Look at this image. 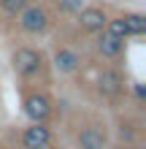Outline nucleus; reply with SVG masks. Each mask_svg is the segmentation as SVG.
Masks as SVG:
<instances>
[{
  "mask_svg": "<svg viewBox=\"0 0 146 149\" xmlns=\"http://www.w3.org/2000/svg\"><path fill=\"white\" fill-rule=\"evenodd\" d=\"M11 65L19 79H24V81H33V79H38L41 73H44V57H41V52L30 49V46H22L14 52L11 57Z\"/></svg>",
  "mask_w": 146,
  "mask_h": 149,
  "instance_id": "obj_1",
  "label": "nucleus"
},
{
  "mask_svg": "<svg viewBox=\"0 0 146 149\" xmlns=\"http://www.w3.org/2000/svg\"><path fill=\"white\" fill-rule=\"evenodd\" d=\"M22 106H24V117H27L30 122H46L51 117V111H54L51 109V98L46 92H38V90L24 95Z\"/></svg>",
  "mask_w": 146,
  "mask_h": 149,
  "instance_id": "obj_2",
  "label": "nucleus"
},
{
  "mask_svg": "<svg viewBox=\"0 0 146 149\" xmlns=\"http://www.w3.org/2000/svg\"><path fill=\"white\" fill-rule=\"evenodd\" d=\"M19 27L24 33H44L49 27V11L44 6H24L19 11Z\"/></svg>",
  "mask_w": 146,
  "mask_h": 149,
  "instance_id": "obj_3",
  "label": "nucleus"
},
{
  "mask_svg": "<svg viewBox=\"0 0 146 149\" xmlns=\"http://www.w3.org/2000/svg\"><path fill=\"white\" fill-rule=\"evenodd\" d=\"M51 144V130L46 122H33L22 130V146L24 149H49Z\"/></svg>",
  "mask_w": 146,
  "mask_h": 149,
  "instance_id": "obj_4",
  "label": "nucleus"
},
{
  "mask_svg": "<svg viewBox=\"0 0 146 149\" xmlns=\"http://www.w3.org/2000/svg\"><path fill=\"white\" fill-rule=\"evenodd\" d=\"M76 144L79 149H106L108 146V136H106V127L98 125V122H89L79 130L76 136Z\"/></svg>",
  "mask_w": 146,
  "mask_h": 149,
  "instance_id": "obj_5",
  "label": "nucleus"
},
{
  "mask_svg": "<svg viewBox=\"0 0 146 149\" xmlns=\"http://www.w3.org/2000/svg\"><path fill=\"white\" fill-rule=\"evenodd\" d=\"M122 90H125V79L116 68H103L98 73V92L103 98H116V95H122Z\"/></svg>",
  "mask_w": 146,
  "mask_h": 149,
  "instance_id": "obj_6",
  "label": "nucleus"
},
{
  "mask_svg": "<svg viewBox=\"0 0 146 149\" xmlns=\"http://www.w3.org/2000/svg\"><path fill=\"white\" fill-rule=\"evenodd\" d=\"M79 22H81L84 30L100 33L103 27H106L108 16H106V11H103V8H81V11H79Z\"/></svg>",
  "mask_w": 146,
  "mask_h": 149,
  "instance_id": "obj_7",
  "label": "nucleus"
},
{
  "mask_svg": "<svg viewBox=\"0 0 146 149\" xmlns=\"http://www.w3.org/2000/svg\"><path fill=\"white\" fill-rule=\"evenodd\" d=\"M122 49H125V38H116V36H111L108 30H103V36L98 38V52L106 60H116L119 54H122Z\"/></svg>",
  "mask_w": 146,
  "mask_h": 149,
  "instance_id": "obj_8",
  "label": "nucleus"
},
{
  "mask_svg": "<svg viewBox=\"0 0 146 149\" xmlns=\"http://www.w3.org/2000/svg\"><path fill=\"white\" fill-rule=\"evenodd\" d=\"M54 65H57V71H62V73H73L76 68L81 65V57L76 54L73 49H57L54 52Z\"/></svg>",
  "mask_w": 146,
  "mask_h": 149,
  "instance_id": "obj_9",
  "label": "nucleus"
},
{
  "mask_svg": "<svg viewBox=\"0 0 146 149\" xmlns=\"http://www.w3.org/2000/svg\"><path fill=\"white\" fill-rule=\"evenodd\" d=\"M122 19H125L130 36H143L146 33V16L143 14H127V16H122Z\"/></svg>",
  "mask_w": 146,
  "mask_h": 149,
  "instance_id": "obj_10",
  "label": "nucleus"
},
{
  "mask_svg": "<svg viewBox=\"0 0 146 149\" xmlns=\"http://www.w3.org/2000/svg\"><path fill=\"white\" fill-rule=\"evenodd\" d=\"M116 138L122 141V146H135V138H138V133L133 130V125H119V130H116Z\"/></svg>",
  "mask_w": 146,
  "mask_h": 149,
  "instance_id": "obj_11",
  "label": "nucleus"
},
{
  "mask_svg": "<svg viewBox=\"0 0 146 149\" xmlns=\"http://www.w3.org/2000/svg\"><path fill=\"white\" fill-rule=\"evenodd\" d=\"M106 27H108L111 36H116V38H127V36H130V33H127V24H125L122 16H119V19H108V22H106Z\"/></svg>",
  "mask_w": 146,
  "mask_h": 149,
  "instance_id": "obj_12",
  "label": "nucleus"
},
{
  "mask_svg": "<svg viewBox=\"0 0 146 149\" xmlns=\"http://www.w3.org/2000/svg\"><path fill=\"white\" fill-rule=\"evenodd\" d=\"M24 6H27V0H0V8L6 14H19Z\"/></svg>",
  "mask_w": 146,
  "mask_h": 149,
  "instance_id": "obj_13",
  "label": "nucleus"
},
{
  "mask_svg": "<svg viewBox=\"0 0 146 149\" xmlns=\"http://www.w3.org/2000/svg\"><path fill=\"white\" fill-rule=\"evenodd\" d=\"M65 6L68 8H79V11H81V0H65Z\"/></svg>",
  "mask_w": 146,
  "mask_h": 149,
  "instance_id": "obj_14",
  "label": "nucleus"
},
{
  "mask_svg": "<svg viewBox=\"0 0 146 149\" xmlns=\"http://www.w3.org/2000/svg\"><path fill=\"white\" fill-rule=\"evenodd\" d=\"M135 95H138V100H143V95H146V90H143V84H135Z\"/></svg>",
  "mask_w": 146,
  "mask_h": 149,
  "instance_id": "obj_15",
  "label": "nucleus"
},
{
  "mask_svg": "<svg viewBox=\"0 0 146 149\" xmlns=\"http://www.w3.org/2000/svg\"><path fill=\"white\" fill-rule=\"evenodd\" d=\"M122 149H138V146H122Z\"/></svg>",
  "mask_w": 146,
  "mask_h": 149,
  "instance_id": "obj_16",
  "label": "nucleus"
}]
</instances>
